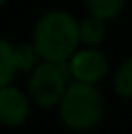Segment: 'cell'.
I'll list each match as a JSON object with an SVG mask.
<instances>
[{
    "mask_svg": "<svg viewBox=\"0 0 132 134\" xmlns=\"http://www.w3.org/2000/svg\"><path fill=\"white\" fill-rule=\"evenodd\" d=\"M78 24H80V43L84 47H99V43H103L107 35L105 20L89 14L84 20H80Z\"/></svg>",
    "mask_w": 132,
    "mask_h": 134,
    "instance_id": "6",
    "label": "cell"
},
{
    "mask_svg": "<svg viewBox=\"0 0 132 134\" xmlns=\"http://www.w3.org/2000/svg\"><path fill=\"white\" fill-rule=\"evenodd\" d=\"M70 76L74 82H84V84H97L109 72V60L97 47H84L78 49L70 58Z\"/></svg>",
    "mask_w": 132,
    "mask_h": 134,
    "instance_id": "4",
    "label": "cell"
},
{
    "mask_svg": "<svg viewBox=\"0 0 132 134\" xmlns=\"http://www.w3.org/2000/svg\"><path fill=\"white\" fill-rule=\"evenodd\" d=\"M2 4H6V0H0V6H2Z\"/></svg>",
    "mask_w": 132,
    "mask_h": 134,
    "instance_id": "11",
    "label": "cell"
},
{
    "mask_svg": "<svg viewBox=\"0 0 132 134\" xmlns=\"http://www.w3.org/2000/svg\"><path fill=\"white\" fill-rule=\"evenodd\" d=\"M84 6L91 16H97L107 21L120 14L124 0H84Z\"/></svg>",
    "mask_w": 132,
    "mask_h": 134,
    "instance_id": "9",
    "label": "cell"
},
{
    "mask_svg": "<svg viewBox=\"0 0 132 134\" xmlns=\"http://www.w3.org/2000/svg\"><path fill=\"white\" fill-rule=\"evenodd\" d=\"M70 78L72 76H70L68 60L64 62L41 60L29 72V80H27L29 99L41 109L54 107V105L60 103Z\"/></svg>",
    "mask_w": 132,
    "mask_h": 134,
    "instance_id": "3",
    "label": "cell"
},
{
    "mask_svg": "<svg viewBox=\"0 0 132 134\" xmlns=\"http://www.w3.org/2000/svg\"><path fill=\"white\" fill-rule=\"evenodd\" d=\"M43 60L64 62L80 47V24L64 10L45 12L33 27V41Z\"/></svg>",
    "mask_w": 132,
    "mask_h": 134,
    "instance_id": "1",
    "label": "cell"
},
{
    "mask_svg": "<svg viewBox=\"0 0 132 134\" xmlns=\"http://www.w3.org/2000/svg\"><path fill=\"white\" fill-rule=\"evenodd\" d=\"M113 86H115V91L120 97L132 99V57L124 58L119 64L115 78H113Z\"/></svg>",
    "mask_w": 132,
    "mask_h": 134,
    "instance_id": "10",
    "label": "cell"
},
{
    "mask_svg": "<svg viewBox=\"0 0 132 134\" xmlns=\"http://www.w3.org/2000/svg\"><path fill=\"white\" fill-rule=\"evenodd\" d=\"M14 57H16V68H18V72H31L41 60H43L33 43L14 45Z\"/></svg>",
    "mask_w": 132,
    "mask_h": 134,
    "instance_id": "8",
    "label": "cell"
},
{
    "mask_svg": "<svg viewBox=\"0 0 132 134\" xmlns=\"http://www.w3.org/2000/svg\"><path fill=\"white\" fill-rule=\"evenodd\" d=\"M58 113L62 122L72 130H91L103 117V95L93 84L72 82L58 103Z\"/></svg>",
    "mask_w": 132,
    "mask_h": 134,
    "instance_id": "2",
    "label": "cell"
},
{
    "mask_svg": "<svg viewBox=\"0 0 132 134\" xmlns=\"http://www.w3.org/2000/svg\"><path fill=\"white\" fill-rule=\"evenodd\" d=\"M16 57H14V45L6 39H0V87L10 86L16 76Z\"/></svg>",
    "mask_w": 132,
    "mask_h": 134,
    "instance_id": "7",
    "label": "cell"
},
{
    "mask_svg": "<svg viewBox=\"0 0 132 134\" xmlns=\"http://www.w3.org/2000/svg\"><path fill=\"white\" fill-rule=\"evenodd\" d=\"M31 113L29 97L14 86L0 87V124L21 126Z\"/></svg>",
    "mask_w": 132,
    "mask_h": 134,
    "instance_id": "5",
    "label": "cell"
}]
</instances>
